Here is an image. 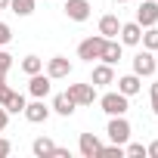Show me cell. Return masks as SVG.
Returning a JSON list of instances; mask_svg holds the SVG:
<instances>
[{
  "label": "cell",
  "instance_id": "cell-1",
  "mask_svg": "<svg viewBox=\"0 0 158 158\" xmlns=\"http://www.w3.org/2000/svg\"><path fill=\"white\" fill-rule=\"evenodd\" d=\"M99 109L112 118V115H127V109H130V96H124V93H118V90H112V93H102L99 96Z\"/></svg>",
  "mask_w": 158,
  "mask_h": 158
},
{
  "label": "cell",
  "instance_id": "cell-2",
  "mask_svg": "<svg viewBox=\"0 0 158 158\" xmlns=\"http://www.w3.org/2000/svg\"><path fill=\"white\" fill-rule=\"evenodd\" d=\"M106 40H109V37H102V34H90V37H84L81 44H77V59H84V62H96V59L102 56Z\"/></svg>",
  "mask_w": 158,
  "mask_h": 158
},
{
  "label": "cell",
  "instance_id": "cell-3",
  "mask_svg": "<svg viewBox=\"0 0 158 158\" xmlns=\"http://www.w3.org/2000/svg\"><path fill=\"white\" fill-rule=\"evenodd\" d=\"M106 133H109V139H112V143L124 146V143L130 139L133 127H130V121H127L124 115H112V118H109V127H106Z\"/></svg>",
  "mask_w": 158,
  "mask_h": 158
},
{
  "label": "cell",
  "instance_id": "cell-4",
  "mask_svg": "<svg viewBox=\"0 0 158 158\" xmlns=\"http://www.w3.org/2000/svg\"><path fill=\"white\" fill-rule=\"evenodd\" d=\"M158 71V62H155V53L152 50H139L136 56H133V74H139V77H152Z\"/></svg>",
  "mask_w": 158,
  "mask_h": 158
},
{
  "label": "cell",
  "instance_id": "cell-5",
  "mask_svg": "<svg viewBox=\"0 0 158 158\" xmlns=\"http://www.w3.org/2000/svg\"><path fill=\"white\" fill-rule=\"evenodd\" d=\"M50 90H53V77H50L47 71L28 74V93H31L34 99H47V96H50Z\"/></svg>",
  "mask_w": 158,
  "mask_h": 158
},
{
  "label": "cell",
  "instance_id": "cell-6",
  "mask_svg": "<svg viewBox=\"0 0 158 158\" xmlns=\"http://www.w3.org/2000/svg\"><path fill=\"white\" fill-rule=\"evenodd\" d=\"M71 99H74V106L81 109V106H93L96 102V87L87 81V84H68V90H65Z\"/></svg>",
  "mask_w": 158,
  "mask_h": 158
},
{
  "label": "cell",
  "instance_id": "cell-7",
  "mask_svg": "<svg viewBox=\"0 0 158 158\" xmlns=\"http://www.w3.org/2000/svg\"><path fill=\"white\" fill-rule=\"evenodd\" d=\"M62 13L71 19V22H87L93 6H90V0H62Z\"/></svg>",
  "mask_w": 158,
  "mask_h": 158
},
{
  "label": "cell",
  "instance_id": "cell-8",
  "mask_svg": "<svg viewBox=\"0 0 158 158\" xmlns=\"http://www.w3.org/2000/svg\"><path fill=\"white\" fill-rule=\"evenodd\" d=\"M90 84H93V87H109V84H115V65L96 62L93 71H90Z\"/></svg>",
  "mask_w": 158,
  "mask_h": 158
},
{
  "label": "cell",
  "instance_id": "cell-9",
  "mask_svg": "<svg viewBox=\"0 0 158 158\" xmlns=\"http://www.w3.org/2000/svg\"><path fill=\"white\" fill-rule=\"evenodd\" d=\"M133 22H139V28L158 25V3H155V0H139V10H136Z\"/></svg>",
  "mask_w": 158,
  "mask_h": 158
},
{
  "label": "cell",
  "instance_id": "cell-10",
  "mask_svg": "<svg viewBox=\"0 0 158 158\" xmlns=\"http://www.w3.org/2000/svg\"><path fill=\"white\" fill-rule=\"evenodd\" d=\"M22 115H25V121H31V124H44V121L53 115V109H50L44 99H34V102H28V106H25V112H22Z\"/></svg>",
  "mask_w": 158,
  "mask_h": 158
},
{
  "label": "cell",
  "instance_id": "cell-11",
  "mask_svg": "<svg viewBox=\"0 0 158 158\" xmlns=\"http://www.w3.org/2000/svg\"><path fill=\"white\" fill-rule=\"evenodd\" d=\"M118 40H121L124 47H139V40H143V28H139V22H121Z\"/></svg>",
  "mask_w": 158,
  "mask_h": 158
},
{
  "label": "cell",
  "instance_id": "cell-12",
  "mask_svg": "<svg viewBox=\"0 0 158 158\" xmlns=\"http://www.w3.org/2000/svg\"><path fill=\"white\" fill-rule=\"evenodd\" d=\"M47 74L53 77V81H62V77L71 74V62L65 56H53V59H47Z\"/></svg>",
  "mask_w": 158,
  "mask_h": 158
},
{
  "label": "cell",
  "instance_id": "cell-13",
  "mask_svg": "<svg viewBox=\"0 0 158 158\" xmlns=\"http://www.w3.org/2000/svg\"><path fill=\"white\" fill-rule=\"evenodd\" d=\"M121 56H124V44H121L118 37H109V40H106V47H102V56H99V62L118 65V62H121Z\"/></svg>",
  "mask_w": 158,
  "mask_h": 158
},
{
  "label": "cell",
  "instance_id": "cell-14",
  "mask_svg": "<svg viewBox=\"0 0 158 158\" xmlns=\"http://www.w3.org/2000/svg\"><path fill=\"white\" fill-rule=\"evenodd\" d=\"M115 84H118V93H124V96H136V93L143 90V77L130 71V74H124V77H118Z\"/></svg>",
  "mask_w": 158,
  "mask_h": 158
},
{
  "label": "cell",
  "instance_id": "cell-15",
  "mask_svg": "<svg viewBox=\"0 0 158 158\" xmlns=\"http://www.w3.org/2000/svg\"><path fill=\"white\" fill-rule=\"evenodd\" d=\"M50 109H53L56 115H62V118H71L77 106H74V99H71L68 93H56V96H53V102H50Z\"/></svg>",
  "mask_w": 158,
  "mask_h": 158
},
{
  "label": "cell",
  "instance_id": "cell-16",
  "mask_svg": "<svg viewBox=\"0 0 158 158\" xmlns=\"http://www.w3.org/2000/svg\"><path fill=\"white\" fill-rule=\"evenodd\" d=\"M77 149H81V155H84V158H93V155H99L102 143H99V136H96V133H81V139H77Z\"/></svg>",
  "mask_w": 158,
  "mask_h": 158
},
{
  "label": "cell",
  "instance_id": "cell-17",
  "mask_svg": "<svg viewBox=\"0 0 158 158\" xmlns=\"http://www.w3.org/2000/svg\"><path fill=\"white\" fill-rule=\"evenodd\" d=\"M118 31H121V19H118L115 13L99 16V34H102V37H118Z\"/></svg>",
  "mask_w": 158,
  "mask_h": 158
},
{
  "label": "cell",
  "instance_id": "cell-18",
  "mask_svg": "<svg viewBox=\"0 0 158 158\" xmlns=\"http://www.w3.org/2000/svg\"><path fill=\"white\" fill-rule=\"evenodd\" d=\"M31 152H34V158H53L56 143H53L50 136H37V139L31 143Z\"/></svg>",
  "mask_w": 158,
  "mask_h": 158
},
{
  "label": "cell",
  "instance_id": "cell-19",
  "mask_svg": "<svg viewBox=\"0 0 158 158\" xmlns=\"http://www.w3.org/2000/svg\"><path fill=\"white\" fill-rule=\"evenodd\" d=\"M19 68H22L25 74H37V71H44V59L31 53V56H25V59L19 62Z\"/></svg>",
  "mask_w": 158,
  "mask_h": 158
},
{
  "label": "cell",
  "instance_id": "cell-20",
  "mask_svg": "<svg viewBox=\"0 0 158 158\" xmlns=\"http://www.w3.org/2000/svg\"><path fill=\"white\" fill-rule=\"evenodd\" d=\"M146 50H158V25H149V28H143V40H139Z\"/></svg>",
  "mask_w": 158,
  "mask_h": 158
},
{
  "label": "cell",
  "instance_id": "cell-21",
  "mask_svg": "<svg viewBox=\"0 0 158 158\" xmlns=\"http://www.w3.org/2000/svg\"><path fill=\"white\" fill-rule=\"evenodd\" d=\"M34 3H37V0H10V10L16 13V16H31L34 13Z\"/></svg>",
  "mask_w": 158,
  "mask_h": 158
},
{
  "label": "cell",
  "instance_id": "cell-22",
  "mask_svg": "<svg viewBox=\"0 0 158 158\" xmlns=\"http://www.w3.org/2000/svg\"><path fill=\"white\" fill-rule=\"evenodd\" d=\"M25 106H28V99H25L22 93H13L10 102H6V112H10V115H19V112H25Z\"/></svg>",
  "mask_w": 158,
  "mask_h": 158
},
{
  "label": "cell",
  "instance_id": "cell-23",
  "mask_svg": "<svg viewBox=\"0 0 158 158\" xmlns=\"http://www.w3.org/2000/svg\"><path fill=\"white\" fill-rule=\"evenodd\" d=\"M124 155H127V158H146V146L127 139V143H124Z\"/></svg>",
  "mask_w": 158,
  "mask_h": 158
},
{
  "label": "cell",
  "instance_id": "cell-24",
  "mask_svg": "<svg viewBox=\"0 0 158 158\" xmlns=\"http://www.w3.org/2000/svg\"><path fill=\"white\" fill-rule=\"evenodd\" d=\"M10 68H13V56H10L3 47H0V71H3V74H10Z\"/></svg>",
  "mask_w": 158,
  "mask_h": 158
},
{
  "label": "cell",
  "instance_id": "cell-25",
  "mask_svg": "<svg viewBox=\"0 0 158 158\" xmlns=\"http://www.w3.org/2000/svg\"><path fill=\"white\" fill-rule=\"evenodd\" d=\"M10 40H13V28H10L6 22H0V47H6Z\"/></svg>",
  "mask_w": 158,
  "mask_h": 158
},
{
  "label": "cell",
  "instance_id": "cell-26",
  "mask_svg": "<svg viewBox=\"0 0 158 158\" xmlns=\"http://www.w3.org/2000/svg\"><path fill=\"white\" fill-rule=\"evenodd\" d=\"M13 93H16V90H13L10 84H0V106H3V109H6V102H10Z\"/></svg>",
  "mask_w": 158,
  "mask_h": 158
},
{
  "label": "cell",
  "instance_id": "cell-27",
  "mask_svg": "<svg viewBox=\"0 0 158 158\" xmlns=\"http://www.w3.org/2000/svg\"><path fill=\"white\" fill-rule=\"evenodd\" d=\"M10 152H13V143H10L6 136H0V158H6Z\"/></svg>",
  "mask_w": 158,
  "mask_h": 158
},
{
  "label": "cell",
  "instance_id": "cell-28",
  "mask_svg": "<svg viewBox=\"0 0 158 158\" xmlns=\"http://www.w3.org/2000/svg\"><path fill=\"white\" fill-rule=\"evenodd\" d=\"M149 93H152V112L158 115V84H152V90H149Z\"/></svg>",
  "mask_w": 158,
  "mask_h": 158
},
{
  "label": "cell",
  "instance_id": "cell-29",
  "mask_svg": "<svg viewBox=\"0 0 158 158\" xmlns=\"http://www.w3.org/2000/svg\"><path fill=\"white\" fill-rule=\"evenodd\" d=\"M6 124H10V112L0 106V130H6Z\"/></svg>",
  "mask_w": 158,
  "mask_h": 158
},
{
  "label": "cell",
  "instance_id": "cell-30",
  "mask_svg": "<svg viewBox=\"0 0 158 158\" xmlns=\"http://www.w3.org/2000/svg\"><path fill=\"white\" fill-rule=\"evenodd\" d=\"M146 155H152V158H158V139H152V143L146 146Z\"/></svg>",
  "mask_w": 158,
  "mask_h": 158
},
{
  "label": "cell",
  "instance_id": "cell-31",
  "mask_svg": "<svg viewBox=\"0 0 158 158\" xmlns=\"http://www.w3.org/2000/svg\"><path fill=\"white\" fill-rule=\"evenodd\" d=\"M53 158H71V152H68V149H62V146H56V152H53Z\"/></svg>",
  "mask_w": 158,
  "mask_h": 158
},
{
  "label": "cell",
  "instance_id": "cell-32",
  "mask_svg": "<svg viewBox=\"0 0 158 158\" xmlns=\"http://www.w3.org/2000/svg\"><path fill=\"white\" fill-rule=\"evenodd\" d=\"M0 10H10V0H0Z\"/></svg>",
  "mask_w": 158,
  "mask_h": 158
},
{
  "label": "cell",
  "instance_id": "cell-33",
  "mask_svg": "<svg viewBox=\"0 0 158 158\" xmlns=\"http://www.w3.org/2000/svg\"><path fill=\"white\" fill-rule=\"evenodd\" d=\"M112 3H127V0H112Z\"/></svg>",
  "mask_w": 158,
  "mask_h": 158
},
{
  "label": "cell",
  "instance_id": "cell-34",
  "mask_svg": "<svg viewBox=\"0 0 158 158\" xmlns=\"http://www.w3.org/2000/svg\"><path fill=\"white\" fill-rule=\"evenodd\" d=\"M155 62H158V50H155Z\"/></svg>",
  "mask_w": 158,
  "mask_h": 158
},
{
  "label": "cell",
  "instance_id": "cell-35",
  "mask_svg": "<svg viewBox=\"0 0 158 158\" xmlns=\"http://www.w3.org/2000/svg\"><path fill=\"white\" fill-rule=\"evenodd\" d=\"M0 133H3V130H0Z\"/></svg>",
  "mask_w": 158,
  "mask_h": 158
}]
</instances>
